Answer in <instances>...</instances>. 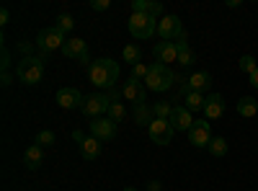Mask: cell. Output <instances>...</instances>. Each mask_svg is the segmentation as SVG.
<instances>
[{
	"instance_id": "6da1fadb",
	"label": "cell",
	"mask_w": 258,
	"mask_h": 191,
	"mask_svg": "<svg viewBox=\"0 0 258 191\" xmlns=\"http://www.w3.org/2000/svg\"><path fill=\"white\" fill-rule=\"evenodd\" d=\"M88 78H91V83L96 88H106V91L116 88V83H119V62L111 59V57H101V59L91 62Z\"/></svg>"
},
{
	"instance_id": "7a4b0ae2",
	"label": "cell",
	"mask_w": 258,
	"mask_h": 191,
	"mask_svg": "<svg viewBox=\"0 0 258 191\" xmlns=\"http://www.w3.org/2000/svg\"><path fill=\"white\" fill-rule=\"evenodd\" d=\"M176 80H178V75L170 70L168 65H163V62H155V65H150V73H147V78H145V88H147V91H155V93H163V91L173 88Z\"/></svg>"
},
{
	"instance_id": "3957f363",
	"label": "cell",
	"mask_w": 258,
	"mask_h": 191,
	"mask_svg": "<svg viewBox=\"0 0 258 191\" xmlns=\"http://www.w3.org/2000/svg\"><path fill=\"white\" fill-rule=\"evenodd\" d=\"M44 75V59L41 57H21L18 65H16V78L21 83H26V86H36Z\"/></svg>"
},
{
	"instance_id": "277c9868",
	"label": "cell",
	"mask_w": 258,
	"mask_h": 191,
	"mask_svg": "<svg viewBox=\"0 0 258 191\" xmlns=\"http://www.w3.org/2000/svg\"><path fill=\"white\" fill-rule=\"evenodd\" d=\"M158 36L163 41H176V44H181V41H186V29L181 24V18L168 13L158 21Z\"/></svg>"
},
{
	"instance_id": "5b68a950",
	"label": "cell",
	"mask_w": 258,
	"mask_h": 191,
	"mask_svg": "<svg viewBox=\"0 0 258 191\" xmlns=\"http://www.w3.org/2000/svg\"><path fill=\"white\" fill-rule=\"evenodd\" d=\"M64 34L57 29V26H47V29H41L39 31V36H36V47H39V52L41 54H49V52H54V49H62L64 47Z\"/></svg>"
},
{
	"instance_id": "8992f818",
	"label": "cell",
	"mask_w": 258,
	"mask_h": 191,
	"mask_svg": "<svg viewBox=\"0 0 258 191\" xmlns=\"http://www.w3.org/2000/svg\"><path fill=\"white\" fill-rule=\"evenodd\" d=\"M129 34L135 39H150L153 34H158V18L132 13V18H129Z\"/></svg>"
},
{
	"instance_id": "52a82bcc",
	"label": "cell",
	"mask_w": 258,
	"mask_h": 191,
	"mask_svg": "<svg viewBox=\"0 0 258 191\" xmlns=\"http://www.w3.org/2000/svg\"><path fill=\"white\" fill-rule=\"evenodd\" d=\"M114 101L109 98V93H96V96H88L85 98V103L80 106V111L88 116V119H98L103 114H109V106Z\"/></svg>"
},
{
	"instance_id": "ba28073f",
	"label": "cell",
	"mask_w": 258,
	"mask_h": 191,
	"mask_svg": "<svg viewBox=\"0 0 258 191\" xmlns=\"http://www.w3.org/2000/svg\"><path fill=\"white\" fill-rule=\"evenodd\" d=\"M173 124H170L168 119H155L153 124L147 126V135H150V140H153L155 145H170V140H173Z\"/></svg>"
},
{
	"instance_id": "9c48e42d",
	"label": "cell",
	"mask_w": 258,
	"mask_h": 191,
	"mask_svg": "<svg viewBox=\"0 0 258 191\" xmlns=\"http://www.w3.org/2000/svg\"><path fill=\"white\" fill-rule=\"evenodd\" d=\"M68 59H78L80 65H88V59H91V54H88V44H85L83 39H78V36H73V39H68L64 41V47L59 49Z\"/></svg>"
},
{
	"instance_id": "30bf717a",
	"label": "cell",
	"mask_w": 258,
	"mask_h": 191,
	"mask_svg": "<svg viewBox=\"0 0 258 191\" xmlns=\"http://www.w3.org/2000/svg\"><path fill=\"white\" fill-rule=\"evenodd\" d=\"M209 140H212V124L207 119H197L188 130V142L194 147H207Z\"/></svg>"
},
{
	"instance_id": "8fae6325",
	"label": "cell",
	"mask_w": 258,
	"mask_h": 191,
	"mask_svg": "<svg viewBox=\"0 0 258 191\" xmlns=\"http://www.w3.org/2000/svg\"><path fill=\"white\" fill-rule=\"evenodd\" d=\"M91 137L96 140H103L109 142L116 137V124L109 119V116H98V119H91Z\"/></svg>"
},
{
	"instance_id": "7c38bea8",
	"label": "cell",
	"mask_w": 258,
	"mask_h": 191,
	"mask_svg": "<svg viewBox=\"0 0 258 191\" xmlns=\"http://www.w3.org/2000/svg\"><path fill=\"white\" fill-rule=\"evenodd\" d=\"M145 96H147V88H145V83L137 80V78H129L124 86H121V98L132 101V106L145 103Z\"/></svg>"
},
{
	"instance_id": "4fadbf2b",
	"label": "cell",
	"mask_w": 258,
	"mask_h": 191,
	"mask_svg": "<svg viewBox=\"0 0 258 191\" xmlns=\"http://www.w3.org/2000/svg\"><path fill=\"white\" fill-rule=\"evenodd\" d=\"M153 54H155L158 62H163V65L178 62V47H176V41H158V44L153 47Z\"/></svg>"
},
{
	"instance_id": "5bb4252c",
	"label": "cell",
	"mask_w": 258,
	"mask_h": 191,
	"mask_svg": "<svg viewBox=\"0 0 258 191\" xmlns=\"http://www.w3.org/2000/svg\"><path fill=\"white\" fill-rule=\"evenodd\" d=\"M225 114V98L222 93H209L207 96V103H204V119L207 121H214Z\"/></svg>"
},
{
	"instance_id": "9a60e30c",
	"label": "cell",
	"mask_w": 258,
	"mask_h": 191,
	"mask_svg": "<svg viewBox=\"0 0 258 191\" xmlns=\"http://www.w3.org/2000/svg\"><path fill=\"white\" fill-rule=\"evenodd\" d=\"M57 103L62 106V109H78V106L85 103V98L78 88H59L57 91Z\"/></svg>"
},
{
	"instance_id": "2e32d148",
	"label": "cell",
	"mask_w": 258,
	"mask_h": 191,
	"mask_svg": "<svg viewBox=\"0 0 258 191\" xmlns=\"http://www.w3.org/2000/svg\"><path fill=\"white\" fill-rule=\"evenodd\" d=\"M168 121L173 124V130H181V132H188V130H191V124H194L191 111L186 109V106H173V114H170Z\"/></svg>"
},
{
	"instance_id": "e0dca14e",
	"label": "cell",
	"mask_w": 258,
	"mask_h": 191,
	"mask_svg": "<svg viewBox=\"0 0 258 191\" xmlns=\"http://www.w3.org/2000/svg\"><path fill=\"white\" fill-rule=\"evenodd\" d=\"M132 13H142L150 18H160L163 16V3L158 0H135L132 3Z\"/></svg>"
},
{
	"instance_id": "ac0fdd59",
	"label": "cell",
	"mask_w": 258,
	"mask_h": 191,
	"mask_svg": "<svg viewBox=\"0 0 258 191\" xmlns=\"http://www.w3.org/2000/svg\"><path fill=\"white\" fill-rule=\"evenodd\" d=\"M188 88H191V91H197V93H202V91H209V88H212V75H209L207 70L194 73V75L188 78Z\"/></svg>"
},
{
	"instance_id": "d6986e66",
	"label": "cell",
	"mask_w": 258,
	"mask_h": 191,
	"mask_svg": "<svg viewBox=\"0 0 258 191\" xmlns=\"http://www.w3.org/2000/svg\"><path fill=\"white\" fill-rule=\"evenodd\" d=\"M41 160H44V147H39V145H31L24 153V165L29 168V171H36V168L41 165Z\"/></svg>"
},
{
	"instance_id": "ffe728a7",
	"label": "cell",
	"mask_w": 258,
	"mask_h": 191,
	"mask_svg": "<svg viewBox=\"0 0 258 191\" xmlns=\"http://www.w3.org/2000/svg\"><path fill=\"white\" fill-rule=\"evenodd\" d=\"M135 121L140 124V126H150L155 121V114H153V106L150 103H137L135 106Z\"/></svg>"
},
{
	"instance_id": "44dd1931",
	"label": "cell",
	"mask_w": 258,
	"mask_h": 191,
	"mask_svg": "<svg viewBox=\"0 0 258 191\" xmlns=\"http://www.w3.org/2000/svg\"><path fill=\"white\" fill-rule=\"evenodd\" d=\"M238 114L245 116V119H253V116L258 114V101H255L253 96H243V98L238 101Z\"/></svg>"
},
{
	"instance_id": "7402d4cb",
	"label": "cell",
	"mask_w": 258,
	"mask_h": 191,
	"mask_svg": "<svg viewBox=\"0 0 258 191\" xmlns=\"http://www.w3.org/2000/svg\"><path fill=\"white\" fill-rule=\"evenodd\" d=\"M101 140H96V137H88L83 145H80V155L85 158V160H96L98 155H101V145H98Z\"/></svg>"
},
{
	"instance_id": "603a6c76",
	"label": "cell",
	"mask_w": 258,
	"mask_h": 191,
	"mask_svg": "<svg viewBox=\"0 0 258 191\" xmlns=\"http://www.w3.org/2000/svg\"><path fill=\"white\" fill-rule=\"evenodd\" d=\"M204 103H207V96H202V93H197V91H191V93L183 98V106H186L191 114L204 111Z\"/></svg>"
},
{
	"instance_id": "cb8c5ba5",
	"label": "cell",
	"mask_w": 258,
	"mask_h": 191,
	"mask_svg": "<svg viewBox=\"0 0 258 191\" xmlns=\"http://www.w3.org/2000/svg\"><path fill=\"white\" fill-rule=\"evenodd\" d=\"M176 47H178V65L181 68H188V65L197 62V54H194V49L186 44V41H181V44H176Z\"/></svg>"
},
{
	"instance_id": "d4e9b609",
	"label": "cell",
	"mask_w": 258,
	"mask_h": 191,
	"mask_svg": "<svg viewBox=\"0 0 258 191\" xmlns=\"http://www.w3.org/2000/svg\"><path fill=\"white\" fill-rule=\"evenodd\" d=\"M207 150H209L214 158L227 155V140H225V137H212V140H209V145H207Z\"/></svg>"
},
{
	"instance_id": "484cf974",
	"label": "cell",
	"mask_w": 258,
	"mask_h": 191,
	"mask_svg": "<svg viewBox=\"0 0 258 191\" xmlns=\"http://www.w3.org/2000/svg\"><path fill=\"white\" fill-rule=\"evenodd\" d=\"M121 57H124V62H132V68L142 62V52H140V47H135V44H126L124 52H121Z\"/></svg>"
},
{
	"instance_id": "4316f807",
	"label": "cell",
	"mask_w": 258,
	"mask_h": 191,
	"mask_svg": "<svg viewBox=\"0 0 258 191\" xmlns=\"http://www.w3.org/2000/svg\"><path fill=\"white\" fill-rule=\"evenodd\" d=\"M153 114L155 119H170V114H173V103H168V101H160L153 106Z\"/></svg>"
},
{
	"instance_id": "83f0119b",
	"label": "cell",
	"mask_w": 258,
	"mask_h": 191,
	"mask_svg": "<svg viewBox=\"0 0 258 191\" xmlns=\"http://www.w3.org/2000/svg\"><path fill=\"white\" fill-rule=\"evenodd\" d=\"M124 116H126L124 103H119V101H116V103H111V106H109V119H111L114 124H121V121H124Z\"/></svg>"
},
{
	"instance_id": "f1b7e54d",
	"label": "cell",
	"mask_w": 258,
	"mask_h": 191,
	"mask_svg": "<svg viewBox=\"0 0 258 191\" xmlns=\"http://www.w3.org/2000/svg\"><path fill=\"white\" fill-rule=\"evenodd\" d=\"M255 70H258V62H255V57H253V54H243V57H240V73L253 75Z\"/></svg>"
},
{
	"instance_id": "f546056e",
	"label": "cell",
	"mask_w": 258,
	"mask_h": 191,
	"mask_svg": "<svg viewBox=\"0 0 258 191\" xmlns=\"http://www.w3.org/2000/svg\"><path fill=\"white\" fill-rule=\"evenodd\" d=\"M62 34H68V31H73V26H75V21H73V16L70 13H62V16H57V24H54Z\"/></svg>"
},
{
	"instance_id": "4dcf8cb0",
	"label": "cell",
	"mask_w": 258,
	"mask_h": 191,
	"mask_svg": "<svg viewBox=\"0 0 258 191\" xmlns=\"http://www.w3.org/2000/svg\"><path fill=\"white\" fill-rule=\"evenodd\" d=\"M54 140H57V137H54L52 130H41V132L36 135V145H39V147H49V145H54Z\"/></svg>"
},
{
	"instance_id": "1f68e13d",
	"label": "cell",
	"mask_w": 258,
	"mask_h": 191,
	"mask_svg": "<svg viewBox=\"0 0 258 191\" xmlns=\"http://www.w3.org/2000/svg\"><path fill=\"white\" fill-rule=\"evenodd\" d=\"M147 73H150V68H147V65H142V62H140V65H135V68H132V78H137V80H142V83H145Z\"/></svg>"
},
{
	"instance_id": "d6a6232c",
	"label": "cell",
	"mask_w": 258,
	"mask_h": 191,
	"mask_svg": "<svg viewBox=\"0 0 258 191\" xmlns=\"http://www.w3.org/2000/svg\"><path fill=\"white\" fill-rule=\"evenodd\" d=\"M0 68H3V73H8V68H11V52H8V47H3V54H0Z\"/></svg>"
},
{
	"instance_id": "836d02e7",
	"label": "cell",
	"mask_w": 258,
	"mask_h": 191,
	"mask_svg": "<svg viewBox=\"0 0 258 191\" xmlns=\"http://www.w3.org/2000/svg\"><path fill=\"white\" fill-rule=\"evenodd\" d=\"M109 6H111L109 0H91V8L93 11H109Z\"/></svg>"
},
{
	"instance_id": "e575fe53",
	"label": "cell",
	"mask_w": 258,
	"mask_h": 191,
	"mask_svg": "<svg viewBox=\"0 0 258 191\" xmlns=\"http://www.w3.org/2000/svg\"><path fill=\"white\" fill-rule=\"evenodd\" d=\"M73 140H75L78 145H83V142H85V140H88V137H85V135H83V130H75V132H73Z\"/></svg>"
},
{
	"instance_id": "d590c367",
	"label": "cell",
	"mask_w": 258,
	"mask_h": 191,
	"mask_svg": "<svg viewBox=\"0 0 258 191\" xmlns=\"http://www.w3.org/2000/svg\"><path fill=\"white\" fill-rule=\"evenodd\" d=\"M8 21H11V13H8V8H3V11H0V24H8Z\"/></svg>"
},
{
	"instance_id": "8d00e7d4",
	"label": "cell",
	"mask_w": 258,
	"mask_h": 191,
	"mask_svg": "<svg viewBox=\"0 0 258 191\" xmlns=\"http://www.w3.org/2000/svg\"><path fill=\"white\" fill-rule=\"evenodd\" d=\"M163 186H160V181H150L147 183V191H160Z\"/></svg>"
},
{
	"instance_id": "74e56055",
	"label": "cell",
	"mask_w": 258,
	"mask_h": 191,
	"mask_svg": "<svg viewBox=\"0 0 258 191\" xmlns=\"http://www.w3.org/2000/svg\"><path fill=\"white\" fill-rule=\"evenodd\" d=\"M11 83H13V75H11V73H3V86L8 88V86H11Z\"/></svg>"
},
{
	"instance_id": "f35d334b",
	"label": "cell",
	"mask_w": 258,
	"mask_h": 191,
	"mask_svg": "<svg viewBox=\"0 0 258 191\" xmlns=\"http://www.w3.org/2000/svg\"><path fill=\"white\" fill-rule=\"evenodd\" d=\"M250 86H253V88H255V91H258V70H255V73H253V75H250Z\"/></svg>"
},
{
	"instance_id": "ab89813d",
	"label": "cell",
	"mask_w": 258,
	"mask_h": 191,
	"mask_svg": "<svg viewBox=\"0 0 258 191\" xmlns=\"http://www.w3.org/2000/svg\"><path fill=\"white\" fill-rule=\"evenodd\" d=\"M124 191H135V188H132V186H126V188H124Z\"/></svg>"
}]
</instances>
